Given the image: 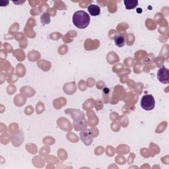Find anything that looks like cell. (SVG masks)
I'll return each instance as SVG.
<instances>
[{
    "instance_id": "5b68a950",
    "label": "cell",
    "mask_w": 169,
    "mask_h": 169,
    "mask_svg": "<svg viewBox=\"0 0 169 169\" xmlns=\"http://www.w3.org/2000/svg\"><path fill=\"white\" fill-rule=\"evenodd\" d=\"M114 42L117 46L122 48L126 44V37L122 35H118L114 38Z\"/></svg>"
},
{
    "instance_id": "52a82bcc",
    "label": "cell",
    "mask_w": 169,
    "mask_h": 169,
    "mask_svg": "<svg viewBox=\"0 0 169 169\" xmlns=\"http://www.w3.org/2000/svg\"><path fill=\"white\" fill-rule=\"evenodd\" d=\"M50 21V15L48 13H44L41 16V22L43 24H48Z\"/></svg>"
},
{
    "instance_id": "277c9868",
    "label": "cell",
    "mask_w": 169,
    "mask_h": 169,
    "mask_svg": "<svg viewBox=\"0 0 169 169\" xmlns=\"http://www.w3.org/2000/svg\"><path fill=\"white\" fill-rule=\"evenodd\" d=\"M88 11L90 15L94 17L98 16L100 13V8L97 5H94V4L90 5L88 7Z\"/></svg>"
},
{
    "instance_id": "3957f363",
    "label": "cell",
    "mask_w": 169,
    "mask_h": 169,
    "mask_svg": "<svg viewBox=\"0 0 169 169\" xmlns=\"http://www.w3.org/2000/svg\"><path fill=\"white\" fill-rule=\"evenodd\" d=\"M157 78L159 81L164 84H168L169 83V71L165 67H162L159 69L157 73Z\"/></svg>"
},
{
    "instance_id": "8992f818",
    "label": "cell",
    "mask_w": 169,
    "mask_h": 169,
    "mask_svg": "<svg viewBox=\"0 0 169 169\" xmlns=\"http://www.w3.org/2000/svg\"><path fill=\"white\" fill-rule=\"evenodd\" d=\"M124 5L126 9H133L137 7L138 5V0H125Z\"/></svg>"
},
{
    "instance_id": "6da1fadb",
    "label": "cell",
    "mask_w": 169,
    "mask_h": 169,
    "mask_svg": "<svg viewBox=\"0 0 169 169\" xmlns=\"http://www.w3.org/2000/svg\"><path fill=\"white\" fill-rule=\"evenodd\" d=\"M91 21L89 15L84 11H77L73 16V23L78 29H84L87 28Z\"/></svg>"
},
{
    "instance_id": "7a4b0ae2",
    "label": "cell",
    "mask_w": 169,
    "mask_h": 169,
    "mask_svg": "<svg viewBox=\"0 0 169 169\" xmlns=\"http://www.w3.org/2000/svg\"><path fill=\"white\" fill-rule=\"evenodd\" d=\"M155 100L153 95L146 94L144 95L141 100V106L142 108L147 111H150L155 108Z\"/></svg>"
}]
</instances>
